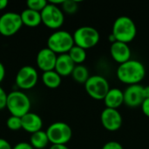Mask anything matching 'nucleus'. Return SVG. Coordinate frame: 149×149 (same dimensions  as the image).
I'll return each mask as SVG.
<instances>
[{
  "label": "nucleus",
  "mask_w": 149,
  "mask_h": 149,
  "mask_svg": "<svg viewBox=\"0 0 149 149\" xmlns=\"http://www.w3.org/2000/svg\"><path fill=\"white\" fill-rule=\"evenodd\" d=\"M100 121L104 128L107 131L114 132L121 127L123 119L118 109L106 107L100 113Z\"/></svg>",
  "instance_id": "obj_11"
},
{
  "label": "nucleus",
  "mask_w": 149,
  "mask_h": 149,
  "mask_svg": "<svg viewBox=\"0 0 149 149\" xmlns=\"http://www.w3.org/2000/svg\"><path fill=\"white\" fill-rule=\"evenodd\" d=\"M49 149H70L66 145H52Z\"/></svg>",
  "instance_id": "obj_32"
},
{
  "label": "nucleus",
  "mask_w": 149,
  "mask_h": 149,
  "mask_svg": "<svg viewBox=\"0 0 149 149\" xmlns=\"http://www.w3.org/2000/svg\"><path fill=\"white\" fill-rule=\"evenodd\" d=\"M22 128L31 134L41 130L43 127V120L41 117L34 113H28L21 118Z\"/></svg>",
  "instance_id": "obj_15"
},
{
  "label": "nucleus",
  "mask_w": 149,
  "mask_h": 149,
  "mask_svg": "<svg viewBox=\"0 0 149 149\" xmlns=\"http://www.w3.org/2000/svg\"><path fill=\"white\" fill-rule=\"evenodd\" d=\"M20 17L23 25H26L28 27H37L42 23L41 13L28 8L20 13Z\"/></svg>",
  "instance_id": "obj_18"
},
{
  "label": "nucleus",
  "mask_w": 149,
  "mask_h": 149,
  "mask_svg": "<svg viewBox=\"0 0 149 149\" xmlns=\"http://www.w3.org/2000/svg\"><path fill=\"white\" fill-rule=\"evenodd\" d=\"M5 77V67L2 62H0V83L3 80Z\"/></svg>",
  "instance_id": "obj_31"
},
{
  "label": "nucleus",
  "mask_w": 149,
  "mask_h": 149,
  "mask_svg": "<svg viewBox=\"0 0 149 149\" xmlns=\"http://www.w3.org/2000/svg\"><path fill=\"white\" fill-rule=\"evenodd\" d=\"M75 66H76L75 63L72 60L68 53H65V54H60L58 56L54 70L61 77H66V76L72 75V71Z\"/></svg>",
  "instance_id": "obj_16"
},
{
  "label": "nucleus",
  "mask_w": 149,
  "mask_h": 149,
  "mask_svg": "<svg viewBox=\"0 0 149 149\" xmlns=\"http://www.w3.org/2000/svg\"><path fill=\"white\" fill-rule=\"evenodd\" d=\"M58 55L53 52L49 48H43L41 49L37 55L36 62L38 65V67L45 72L52 71L55 69L56 61H57Z\"/></svg>",
  "instance_id": "obj_13"
},
{
  "label": "nucleus",
  "mask_w": 149,
  "mask_h": 149,
  "mask_svg": "<svg viewBox=\"0 0 149 149\" xmlns=\"http://www.w3.org/2000/svg\"><path fill=\"white\" fill-rule=\"evenodd\" d=\"M72 77L76 82L79 84H85L89 79L90 74L86 66H85L84 65H76L72 71Z\"/></svg>",
  "instance_id": "obj_21"
},
{
  "label": "nucleus",
  "mask_w": 149,
  "mask_h": 149,
  "mask_svg": "<svg viewBox=\"0 0 149 149\" xmlns=\"http://www.w3.org/2000/svg\"><path fill=\"white\" fill-rule=\"evenodd\" d=\"M6 126L10 130L17 131L22 128V120L20 117L10 115L6 120Z\"/></svg>",
  "instance_id": "obj_25"
},
{
  "label": "nucleus",
  "mask_w": 149,
  "mask_h": 149,
  "mask_svg": "<svg viewBox=\"0 0 149 149\" xmlns=\"http://www.w3.org/2000/svg\"><path fill=\"white\" fill-rule=\"evenodd\" d=\"M68 55L70 56L72 60L75 63V65H82V63L86 61L87 57L86 50L77 45H74L70 50Z\"/></svg>",
  "instance_id": "obj_22"
},
{
  "label": "nucleus",
  "mask_w": 149,
  "mask_h": 149,
  "mask_svg": "<svg viewBox=\"0 0 149 149\" xmlns=\"http://www.w3.org/2000/svg\"><path fill=\"white\" fill-rule=\"evenodd\" d=\"M49 141L52 145H66L72 137V130L71 127L62 121L51 124L45 131Z\"/></svg>",
  "instance_id": "obj_6"
},
{
  "label": "nucleus",
  "mask_w": 149,
  "mask_h": 149,
  "mask_svg": "<svg viewBox=\"0 0 149 149\" xmlns=\"http://www.w3.org/2000/svg\"><path fill=\"white\" fill-rule=\"evenodd\" d=\"M40 13L42 23L50 29L57 31L65 22V14L61 8L50 2Z\"/></svg>",
  "instance_id": "obj_8"
},
{
  "label": "nucleus",
  "mask_w": 149,
  "mask_h": 149,
  "mask_svg": "<svg viewBox=\"0 0 149 149\" xmlns=\"http://www.w3.org/2000/svg\"><path fill=\"white\" fill-rule=\"evenodd\" d=\"M124 93V104L129 107H141L144 101L143 86L140 84L128 86Z\"/></svg>",
  "instance_id": "obj_12"
},
{
  "label": "nucleus",
  "mask_w": 149,
  "mask_h": 149,
  "mask_svg": "<svg viewBox=\"0 0 149 149\" xmlns=\"http://www.w3.org/2000/svg\"><path fill=\"white\" fill-rule=\"evenodd\" d=\"M12 149H34L30 143H27V142H20V143H17V145H15L13 147Z\"/></svg>",
  "instance_id": "obj_29"
},
{
  "label": "nucleus",
  "mask_w": 149,
  "mask_h": 149,
  "mask_svg": "<svg viewBox=\"0 0 149 149\" xmlns=\"http://www.w3.org/2000/svg\"><path fill=\"white\" fill-rule=\"evenodd\" d=\"M6 107L10 115L22 118L24 115L30 113V98L22 91H13L7 95Z\"/></svg>",
  "instance_id": "obj_4"
},
{
  "label": "nucleus",
  "mask_w": 149,
  "mask_h": 149,
  "mask_svg": "<svg viewBox=\"0 0 149 149\" xmlns=\"http://www.w3.org/2000/svg\"><path fill=\"white\" fill-rule=\"evenodd\" d=\"M75 45L72 34L65 30H57L47 39V48L56 54H65Z\"/></svg>",
  "instance_id": "obj_3"
},
{
  "label": "nucleus",
  "mask_w": 149,
  "mask_h": 149,
  "mask_svg": "<svg viewBox=\"0 0 149 149\" xmlns=\"http://www.w3.org/2000/svg\"><path fill=\"white\" fill-rule=\"evenodd\" d=\"M23 26L20 14L17 12H6L0 17V34L3 37L15 35Z\"/></svg>",
  "instance_id": "obj_9"
},
{
  "label": "nucleus",
  "mask_w": 149,
  "mask_h": 149,
  "mask_svg": "<svg viewBox=\"0 0 149 149\" xmlns=\"http://www.w3.org/2000/svg\"><path fill=\"white\" fill-rule=\"evenodd\" d=\"M87 94L96 100H103L110 90L108 80L101 75H92L84 84Z\"/></svg>",
  "instance_id": "obj_7"
},
{
  "label": "nucleus",
  "mask_w": 149,
  "mask_h": 149,
  "mask_svg": "<svg viewBox=\"0 0 149 149\" xmlns=\"http://www.w3.org/2000/svg\"><path fill=\"white\" fill-rule=\"evenodd\" d=\"M141 110H142V113L149 118V99H145L144 101L142 102L141 106Z\"/></svg>",
  "instance_id": "obj_28"
},
{
  "label": "nucleus",
  "mask_w": 149,
  "mask_h": 149,
  "mask_svg": "<svg viewBox=\"0 0 149 149\" xmlns=\"http://www.w3.org/2000/svg\"><path fill=\"white\" fill-rule=\"evenodd\" d=\"M103 101L106 107L118 109L124 104V93L120 88H110Z\"/></svg>",
  "instance_id": "obj_17"
},
{
  "label": "nucleus",
  "mask_w": 149,
  "mask_h": 149,
  "mask_svg": "<svg viewBox=\"0 0 149 149\" xmlns=\"http://www.w3.org/2000/svg\"><path fill=\"white\" fill-rule=\"evenodd\" d=\"M50 143L46 132L40 130L31 135L30 144L34 149L45 148Z\"/></svg>",
  "instance_id": "obj_20"
},
{
  "label": "nucleus",
  "mask_w": 149,
  "mask_h": 149,
  "mask_svg": "<svg viewBox=\"0 0 149 149\" xmlns=\"http://www.w3.org/2000/svg\"><path fill=\"white\" fill-rule=\"evenodd\" d=\"M112 34L116 38V41L129 44L137 35V27L131 17L120 16L113 22Z\"/></svg>",
  "instance_id": "obj_2"
},
{
  "label": "nucleus",
  "mask_w": 149,
  "mask_h": 149,
  "mask_svg": "<svg viewBox=\"0 0 149 149\" xmlns=\"http://www.w3.org/2000/svg\"><path fill=\"white\" fill-rule=\"evenodd\" d=\"M108 40L113 44V43H114V42H116V38H114V36L111 33L110 35H109V37H108Z\"/></svg>",
  "instance_id": "obj_35"
},
{
  "label": "nucleus",
  "mask_w": 149,
  "mask_h": 149,
  "mask_svg": "<svg viewBox=\"0 0 149 149\" xmlns=\"http://www.w3.org/2000/svg\"><path fill=\"white\" fill-rule=\"evenodd\" d=\"M8 5V1L7 0H0V10H4Z\"/></svg>",
  "instance_id": "obj_34"
},
{
  "label": "nucleus",
  "mask_w": 149,
  "mask_h": 149,
  "mask_svg": "<svg viewBox=\"0 0 149 149\" xmlns=\"http://www.w3.org/2000/svg\"><path fill=\"white\" fill-rule=\"evenodd\" d=\"M101 149H124L123 146L118 142V141H111L107 142Z\"/></svg>",
  "instance_id": "obj_26"
},
{
  "label": "nucleus",
  "mask_w": 149,
  "mask_h": 149,
  "mask_svg": "<svg viewBox=\"0 0 149 149\" xmlns=\"http://www.w3.org/2000/svg\"><path fill=\"white\" fill-rule=\"evenodd\" d=\"M143 94L145 99H149V86H143Z\"/></svg>",
  "instance_id": "obj_33"
},
{
  "label": "nucleus",
  "mask_w": 149,
  "mask_h": 149,
  "mask_svg": "<svg viewBox=\"0 0 149 149\" xmlns=\"http://www.w3.org/2000/svg\"><path fill=\"white\" fill-rule=\"evenodd\" d=\"M74 44L85 50L91 49L98 45L100 39L99 31L93 26H81L72 34Z\"/></svg>",
  "instance_id": "obj_5"
},
{
  "label": "nucleus",
  "mask_w": 149,
  "mask_h": 149,
  "mask_svg": "<svg viewBox=\"0 0 149 149\" xmlns=\"http://www.w3.org/2000/svg\"><path fill=\"white\" fill-rule=\"evenodd\" d=\"M7 95L5 91L0 86V110L6 107V102H7Z\"/></svg>",
  "instance_id": "obj_27"
},
{
  "label": "nucleus",
  "mask_w": 149,
  "mask_h": 149,
  "mask_svg": "<svg viewBox=\"0 0 149 149\" xmlns=\"http://www.w3.org/2000/svg\"><path fill=\"white\" fill-rule=\"evenodd\" d=\"M47 3L48 2L45 0H28L26 2V5L28 9H31L38 12H41L45 8Z\"/></svg>",
  "instance_id": "obj_24"
},
{
  "label": "nucleus",
  "mask_w": 149,
  "mask_h": 149,
  "mask_svg": "<svg viewBox=\"0 0 149 149\" xmlns=\"http://www.w3.org/2000/svg\"><path fill=\"white\" fill-rule=\"evenodd\" d=\"M78 9V2L74 0H64L61 4V10H63L64 14L66 13L68 15H72L77 12Z\"/></svg>",
  "instance_id": "obj_23"
},
{
  "label": "nucleus",
  "mask_w": 149,
  "mask_h": 149,
  "mask_svg": "<svg viewBox=\"0 0 149 149\" xmlns=\"http://www.w3.org/2000/svg\"><path fill=\"white\" fill-rule=\"evenodd\" d=\"M110 55L115 62L120 65L131 59L132 52L128 44L116 41L111 45Z\"/></svg>",
  "instance_id": "obj_14"
},
{
  "label": "nucleus",
  "mask_w": 149,
  "mask_h": 149,
  "mask_svg": "<svg viewBox=\"0 0 149 149\" xmlns=\"http://www.w3.org/2000/svg\"><path fill=\"white\" fill-rule=\"evenodd\" d=\"M38 80V74L37 70L31 65H24L21 67L15 79L16 85L22 90H29L33 88Z\"/></svg>",
  "instance_id": "obj_10"
},
{
  "label": "nucleus",
  "mask_w": 149,
  "mask_h": 149,
  "mask_svg": "<svg viewBox=\"0 0 149 149\" xmlns=\"http://www.w3.org/2000/svg\"><path fill=\"white\" fill-rule=\"evenodd\" d=\"M118 79L128 86L140 84L146 76V68L142 62L130 59L120 64L116 71Z\"/></svg>",
  "instance_id": "obj_1"
},
{
  "label": "nucleus",
  "mask_w": 149,
  "mask_h": 149,
  "mask_svg": "<svg viewBox=\"0 0 149 149\" xmlns=\"http://www.w3.org/2000/svg\"><path fill=\"white\" fill-rule=\"evenodd\" d=\"M42 81L46 87L51 88V89H55V88H58L61 85L62 77L55 70L48 71V72H43Z\"/></svg>",
  "instance_id": "obj_19"
},
{
  "label": "nucleus",
  "mask_w": 149,
  "mask_h": 149,
  "mask_svg": "<svg viewBox=\"0 0 149 149\" xmlns=\"http://www.w3.org/2000/svg\"><path fill=\"white\" fill-rule=\"evenodd\" d=\"M11 145L4 139L0 138V149H12Z\"/></svg>",
  "instance_id": "obj_30"
}]
</instances>
